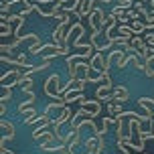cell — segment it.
I'll use <instances>...</instances> for the list:
<instances>
[{"instance_id": "cell-1", "label": "cell", "mask_w": 154, "mask_h": 154, "mask_svg": "<svg viewBox=\"0 0 154 154\" xmlns=\"http://www.w3.org/2000/svg\"><path fill=\"white\" fill-rule=\"evenodd\" d=\"M87 23L93 29V32H101L106 31V12L101 8H93L91 14L87 16Z\"/></svg>"}, {"instance_id": "cell-2", "label": "cell", "mask_w": 154, "mask_h": 154, "mask_svg": "<svg viewBox=\"0 0 154 154\" xmlns=\"http://www.w3.org/2000/svg\"><path fill=\"white\" fill-rule=\"evenodd\" d=\"M61 79H59V75L57 73H53V75H49V79L45 81V93L49 95V97H53V100H57V97H61Z\"/></svg>"}, {"instance_id": "cell-3", "label": "cell", "mask_w": 154, "mask_h": 154, "mask_svg": "<svg viewBox=\"0 0 154 154\" xmlns=\"http://www.w3.org/2000/svg\"><path fill=\"white\" fill-rule=\"evenodd\" d=\"M23 77V71H18V69H8L4 75L0 77V85L2 87H14V85H18V79Z\"/></svg>"}, {"instance_id": "cell-4", "label": "cell", "mask_w": 154, "mask_h": 154, "mask_svg": "<svg viewBox=\"0 0 154 154\" xmlns=\"http://www.w3.org/2000/svg\"><path fill=\"white\" fill-rule=\"evenodd\" d=\"M95 100L100 101H112L114 100V85H108V83H101L97 89H95Z\"/></svg>"}, {"instance_id": "cell-5", "label": "cell", "mask_w": 154, "mask_h": 154, "mask_svg": "<svg viewBox=\"0 0 154 154\" xmlns=\"http://www.w3.org/2000/svg\"><path fill=\"white\" fill-rule=\"evenodd\" d=\"M89 65H91V67H95L97 71H101V73H108V71H109L108 59H103V51H97V53H93V57H91V61H89Z\"/></svg>"}, {"instance_id": "cell-6", "label": "cell", "mask_w": 154, "mask_h": 154, "mask_svg": "<svg viewBox=\"0 0 154 154\" xmlns=\"http://www.w3.org/2000/svg\"><path fill=\"white\" fill-rule=\"evenodd\" d=\"M79 106L87 109L91 118H97V116L101 114V103H100V100L91 101V100H85V97H81V100H79Z\"/></svg>"}, {"instance_id": "cell-7", "label": "cell", "mask_w": 154, "mask_h": 154, "mask_svg": "<svg viewBox=\"0 0 154 154\" xmlns=\"http://www.w3.org/2000/svg\"><path fill=\"white\" fill-rule=\"evenodd\" d=\"M0 126H2V142H8V140L14 138V126H12V122H8V120L2 118Z\"/></svg>"}, {"instance_id": "cell-8", "label": "cell", "mask_w": 154, "mask_h": 154, "mask_svg": "<svg viewBox=\"0 0 154 154\" xmlns=\"http://www.w3.org/2000/svg\"><path fill=\"white\" fill-rule=\"evenodd\" d=\"M114 100L120 101V103H124V101L130 100V91H128L124 85H116L114 87Z\"/></svg>"}, {"instance_id": "cell-9", "label": "cell", "mask_w": 154, "mask_h": 154, "mask_svg": "<svg viewBox=\"0 0 154 154\" xmlns=\"http://www.w3.org/2000/svg\"><path fill=\"white\" fill-rule=\"evenodd\" d=\"M138 103H140V106H142L144 109H146L144 114H146L148 118L152 120V118H154V100H152V97H140Z\"/></svg>"}, {"instance_id": "cell-10", "label": "cell", "mask_w": 154, "mask_h": 154, "mask_svg": "<svg viewBox=\"0 0 154 154\" xmlns=\"http://www.w3.org/2000/svg\"><path fill=\"white\" fill-rule=\"evenodd\" d=\"M18 85H20V89H23L24 95H31L32 93V77L31 75H23L18 79Z\"/></svg>"}, {"instance_id": "cell-11", "label": "cell", "mask_w": 154, "mask_h": 154, "mask_svg": "<svg viewBox=\"0 0 154 154\" xmlns=\"http://www.w3.org/2000/svg\"><path fill=\"white\" fill-rule=\"evenodd\" d=\"M85 118H91V116H89V112H87L85 108H79L75 114H73V118H71V128H77V126H79V122H81V120H85Z\"/></svg>"}, {"instance_id": "cell-12", "label": "cell", "mask_w": 154, "mask_h": 154, "mask_svg": "<svg viewBox=\"0 0 154 154\" xmlns=\"http://www.w3.org/2000/svg\"><path fill=\"white\" fill-rule=\"evenodd\" d=\"M120 114H122V103H120V101H116V100H112L108 103V116L116 118V116H120Z\"/></svg>"}, {"instance_id": "cell-13", "label": "cell", "mask_w": 154, "mask_h": 154, "mask_svg": "<svg viewBox=\"0 0 154 154\" xmlns=\"http://www.w3.org/2000/svg\"><path fill=\"white\" fill-rule=\"evenodd\" d=\"M20 114H23V118H24V124H32V122H35V118H37V109L31 106V108L23 109Z\"/></svg>"}, {"instance_id": "cell-14", "label": "cell", "mask_w": 154, "mask_h": 154, "mask_svg": "<svg viewBox=\"0 0 154 154\" xmlns=\"http://www.w3.org/2000/svg\"><path fill=\"white\" fill-rule=\"evenodd\" d=\"M0 32H2V37H10V35H14V31L10 29V23H8V20H0Z\"/></svg>"}, {"instance_id": "cell-15", "label": "cell", "mask_w": 154, "mask_h": 154, "mask_svg": "<svg viewBox=\"0 0 154 154\" xmlns=\"http://www.w3.org/2000/svg\"><path fill=\"white\" fill-rule=\"evenodd\" d=\"M10 100H12V91H10L8 87H4V93H2V97H0V103H8Z\"/></svg>"}, {"instance_id": "cell-16", "label": "cell", "mask_w": 154, "mask_h": 154, "mask_svg": "<svg viewBox=\"0 0 154 154\" xmlns=\"http://www.w3.org/2000/svg\"><path fill=\"white\" fill-rule=\"evenodd\" d=\"M10 2H6V0H2V4H0V10H2V16H6L8 12H10Z\"/></svg>"}, {"instance_id": "cell-17", "label": "cell", "mask_w": 154, "mask_h": 154, "mask_svg": "<svg viewBox=\"0 0 154 154\" xmlns=\"http://www.w3.org/2000/svg\"><path fill=\"white\" fill-rule=\"evenodd\" d=\"M134 4V0H118V6L126 8V10H130V6Z\"/></svg>"}, {"instance_id": "cell-18", "label": "cell", "mask_w": 154, "mask_h": 154, "mask_svg": "<svg viewBox=\"0 0 154 154\" xmlns=\"http://www.w3.org/2000/svg\"><path fill=\"white\" fill-rule=\"evenodd\" d=\"M112 12H114V14L118 16V18H120V16H124V14H126V8H122V6H118V4H116Z\"/></svg>"}, {"instance_id": "cell-19", "label": "cell", "mask_w": 154, "mask_h": 154, "mask_svg": "<svg viewBox=\"0 0 154 154\" xmlns=\"http://www.w3.org/2000/svg\"><path fill=\"white\" fill-rule=\"evenodd\" d=\"M144 43H146V45H152L154 43V32H146V35H144Z\"/></svg>"}, {"instance_id": "cell-20", "label": "cell", "mask_w": 154, "mask_h": 154, "mask_svg": "<svg viewBox=\"0 0 154 154\" xmlns=\"http://www.w3.org/2000/svg\"><path fill=\"white\" fill-rule=\"evenodd\" d=\"M37 2H49V0H37Z\"/></svg>"}, {"instance_id": "cell-21", "label": "cell", "mask_w": 154, "mask_h": 154, "mask_svg": "<svg viewBox=\"0 0 154 154\" xmlns=\"http://www.w3.org/2000/svg\"><path fill=\"white\" fill-rule=\"evenodd\" d=\"M106 2H112V0H106Z\"/></svg>"}, {"instance_id": "cell-22", "label": "cell", "mask_w": 154, "mask_h": 154, "mask_svg": "<svg viewBox=\"0 0 154 154\" xmlns=\"http://www.w3.org/2000/svg\"><path fill=\"white\" fill-rule=\"evenodd\" d=\"M142 2H146V0H142Z\"/></svg>"}, {"instance_id": "cell-23", "label": "cell", "mask_w": 154, "mask_h": 154, "mask_svg": "<svg viewBox=\"0 0 154 154\" xmlns=\"http://www.w3.org/2000/svg\"><path fill=\"white\" fill-rule=\"evenodd\" d=\"M140 154H144V152H140Z\"/></svg>"}]
</instances>
